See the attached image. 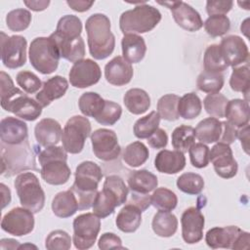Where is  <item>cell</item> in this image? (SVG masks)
Here are the masks:
<instances>
[{
	"mask_svg": "<svg viewBox=\"0 0 250 250\" xmlns=\"http://www.w3.org/2000/svg\"><path fill=\"white\" fill-rule=\"evenodd\" d=\"M110 26L109 19L104 14H93L86 20L89 52L95 60H104L114 51L115 37Z\"/></svg>",
	"mask_w": 250,
	"mask_h": 250,
	"instance_id": "6da1fadb",
	"label": "cell"
},
{
	"mask_svg": "<svg viewBox=\"0 0 250 250\" xmlns=\"http://www.w3.org/2000/svg\"><path fill=\"white\" fill-rule=\"evenodd\" d=\"M75 180L70 188L76 196L78 210H88L93 206L99 184L103 178L101 167L93 161H83L76 167Z\"/></svg>",
	"mask_w": 250,
	"mask_h": 250,
	"instance_id": "7a4b0ae2",
	"label": "cell"
},
{
	"mask_svg": "<svg viewBox=\"0 0 250 250\" xmlns=\"http://www.w3.org/2000/svg\"><path fill=\"white\" fill-rule=\"evenodd\" d=\"M38 159L41 166V177L47 184L61 186L69 180L71 172L66 163L67 152L62 146L46 147L39 152Z\"/></svg>",
	"mask_w": 250,
	"mask_h": 250,
	"instance_id": "3957f363",
	"label": "cell"
},
{
	"mask_svg": "<svg viewBox=\"0 0 250 250\" xmlns=\"http://www.w3.org/2000/svg\"><path fill=\"white\" fill-rule=\"evenodd\" d=\"M161 18L158 9L146 3H142L121 14L119 27L124 35L146 33L152 30L159 23Z\"/></svg>",
	"mask_w": 250,
	"mask_h": 250,
	"instance_id": "277c9868",
	"label": "cell"
},
{
	"mask_svg": "<svg viewBox=\"0 0 250 250\" xmlns=\"http://www.w3.org/2000/svg\"><path fill=\"white\" fill-rule=\"evenodd\" d=\"M1 174L6 177L14 176L24 170H37L35 155L27 140L20 145L1 143Z\"/></svg>",
	"mask_w": 250,
	"mask_h": 250,
	"instance_id": "5b68a950",
	"label": "cell"
},
{
	"mask_svg": "<svg viewBox=\"0 0 250 250\" xmlns=\"http://www.w3.org/2000/svg\"><path fill=\"white\" fill-rule=\"evenodd\" d=\"M28 56L31 65L42 74L57 70L61 55L54 40L49 37H36L29 46Z\"/></svg>",
	"mask_w": 250,
	"mask_h": 250,
	"instance_id": "8992f818",
	"label": "cell"
},
{
	"mask_svg": "<svg viewBox=\"0 0 250 250\" xmlns=\"http://www.w3.org/2000/svg\"><path fill=\"white\" fill-rule=\"evenodd\" d=\"M20 203L33 213H39L45 205V192L37 176L31 172H23L17 176L15 182Z\"/></svg>",
	"mask_w": 250,
	"mask_h": 250,
	"instance_id": "52a82bcc",
	"label": "cell"
},
{
	"mask_svg": "<svg viewBox=\"0 0 250 250\" xmlns=\"http://www.w3.org/2000/svg\"><path fill=\"white\" fill-rule=\"evenodd\" d=\"M205 241L212 249H248L250 233L236 226L215 227L208 229L205 234Z\"/></svg>",
	"mask_w": 250,
	"mask_h": 250,
	"instance_id": "ba28073f",
	"label": "cell"
},
{
	"mask_svg": "<svg viewBox=\"0 0 250 250\" xmlns=\"http://www.w3.org/2000/svg\"><path fill=\"white\" fill-rule=\"evenodd\" d=\"M91 123L86 116L74 115L65 123L62 134V147L71 154L80 153L85 145L86 139L91 134Z\"/></svg>",
	"mask_w": 250,
	"mask_h": 250,
	"instance_id": "9c48e42d",
	"label": "cell"
},
{
	"mask_svg": "<svg viewBox=\"0 0 250 250\" xmlns=\"http://www.w3.org/2000/svg\"><path fill=\"white\" fill-rule=\"evenodd\" d=\"M101 229V220L94 213L78 215L73 220V244L79 250L91 248Z\"/></svg>",
	"mask_w": 250,
	"mask_h": 250,
	"instance_id": "30bf717a",
	"label": "cell"
},
{
	"mask_svg": "<svg viewBox=\"0 0 250 250\" xmlns=\"http://www.w3.org/2000/svg\"><path fill=\"white\" fill-rule=\"evenodd\" d=\"M27 41L21 35L8 36L1 32V61L3 64L16 69L26 62Z\"/></svg>",
	"mask_w": 250,
	"mask_h": 250,
	"instance_id": "8fae6325",
	"label": "cell"
},
{
	"mask_svg": "<svg viewBox=\"0 0 250 250\" xmlns=\"http://www.w3.org/2000/svg\"><path fill=\"white\" fill-rule=\"evenodd\" d=\"M90 137L93 152L100 160L112 161L120 155L121 147L113 130L101 128L91 133Z\"/></svg>",
	"mask_w": 250,
	"mask_h": 250,
	"instance_id": "7c38bea8",
	"label": "cell"
},
{
	"mask_svg": "<svg viewBox=\"0 0 250 250\" xmlns=\"http://www.w3.org/2000/svg\"><path fill=\"white\" fill-rule=\"evenodd\" d=\"M33 214L24 207H15L4 215L1 221V229L15 236L26 235L34 229Z\"/></svg>",
	"mask_w": 250,
	"mask_h": 250,
	"instance_id": "4fadbf2b",
	"label": "cell"
},
{
	"mask_svg": "<svg viewBox=\"0 0 250 250\" xmlns=\"http://www.w3.org/2000/svg\"><path fill=\"white\" fill-rule=\"evenodd\" d=\"M157 3L171 10L174 21L183 29L194 32L203 26V21L200 14L188 3L184 1H167Z\"/></svg>",
	"mask_w": 250,
	"mask_h": 250,
	"instance_id": "5bb4252c",
	"label": "cell"
},
{
	"mask_svg": "<svg viewBox=\"0 0 250 250\" xmlns=\"http://www.w3.org/2000/svg\"><path fill=\"white\" fill-rule=\"evenodd\" d=\"M101 77L102 70L100 65L91 59H85L74 62L68 73L71 86L80 89L97 84Z\"/></svg>",
	"mask_w": 250,
	"mask_h": 250,
	"instance_id": "9a60e30c",
	"label": "cell"
},
{
	"mask_svg": "<svg viewBox=\"0 0 250 250\" xmlns=\"http://www.w3.org/2000/svg\"><path fill=\"white\" fill-rule=\"evenodd\" d=\"M209 159L219 177L223 179H230L236 175L238 165L233 157L229 145L218 142L212 146Z\"/></svg>",
	"mask_w": 250,
	"mask_h": 250,
	"instance_id": "2e32d148",
	"label": "cell"
},
{
	"mask_svg": "<svg viewBox=\"0 0 250 250\" xmlns=\"http://www.w3.org/2000/svg\"><path fill=\"white\" fill-rule=\"evenodd\" d=\"M182 237L188 244H194L203 238L205 219L201 211L196 207H189L184 211L181 217Z\"/></svg>",
	"mask_w": 250,
	"mask_h": 250,
	"instance_id": "e0dca14e",
	"label": "cell"
},
{
	"mask_svg": "<svg viewBox=\"0 0 250 250\" xmlns=\"http://www.w3.org/2000/svg\"><path fill=\"white\" fill-rule=\"evenodd\" d=\"M223 58L229 66L235 67L248 62L249 50L245 41L237 35H229L221 40L219 45Z\"/></svg>",
	"mask_w": 250,
	"mask_h": 250,
	"instance_id": "ac0fdd59",
	"label": "cell"
},
{
	"mask_svg": "<svg viewBox=\"0 0 250 250\" xmlns=\"http://www.w3.org/2000/svg\"><path fill=\"white\" fill-rule=\"evenodd\" d=\"M2 108L14 113L23 120L34 121L41 115L43 107L36 100L28 97L27 94L22 92L12 99Z\"/></svg>",
	"mask_w": 250,
	"mask_h": 250,
	"instance_id": "d6986e66",
	"label": "cell"
},
{
	"mask_svg": "<svg viewBox=\"0 0 250 250\" xmlns=\"http://www.w3.org/2000/svg\"><path fill=\"white\" fill-rule=\"evenodd\" d=\"M27 125L21 119L7 116L0 122L1 143L6 145H20L27 140Z\"/></svg>",
	"mask_w": 250,
	"mask_h": 250,
	"instance_id": "ffe728a7",
	"label": "cell"
},
{
	"mask_svg": "<svg viewBox=\"0 0 250 250\" xmlns=\"http://www.w3.org/2000/svg\"><path fill=\"white\" fill-rule=\"evenodd\" d=\"M134 75L131 63L127 62L123 57L117 56L109 61L104 66V76L106 81L114 86H124L128 84Z\"/></svg>",
	"mask_w": 250,
	"mask_h": 250,
	"instance_id": "44dd1931",
	"label": "cell"
},
{
	"mask_svg": "<svg viewBox=\"0 0 250 250\" xmlns=\"http://www.w3.org/2000/svg\"><path fill=\"white\" fill-rule=\"evenodd\" d=\"M68 89L67 80L60 75H55L47 79L42 89L36 94L35 100L41 104L42 107L48 106L54 100L63 97Z\"/></svg>",
	"mask_w": 250,
	"mask_h": 250,
	"instance_id": "7402d4cb",
	"label": "cell"
},
{
	"mask_svg": "<svg viewBox=\"0 0 250 250\" xmlns=\"http://www.w3.org/2000/svg\"><path fill=\"white\" fill-rule=\"evenodd\" d=\"M62 134L61 124L53 118L41 119L34 128L35 139L38 145L44 147L57 146L62 139Z\"/></svg>",
	"mask_w": 250,
	"mask_h": 250,
	"instance_id": "603a6c76",
	"label": "cell"
},
{
	"mask_svg": "<svg viewBox=\"0 0 250 250\" xmlns=\"http://www.w3.org/2000/svg\"><path fill=\"white\" fill-rule=\"evenodd\" d=\"M186 166V157L182 151L162 149L154 158V167L160 173L172 175L182 171Z\"/></svg>",
	"mask_w": 250,
	"mask_h": 250,
	"instance_id": "cb8c5ba5",
	"label": "cell"
},
{
	"mask_svg": "<svg viewBox=\"0 0 250 250\" xmlns=\"http://www.w3.org/2000/svg\"><path fill=\"white\" fill-rule=\"evenodd\" d=\"M50 37L56 43L61 58L73 63L83 60L85 56V43L81 36L75 39H63L58 37L53 32Z\"/></svg>",
	"mask_w": 250,
	"mask_h": 250,
	"instance_id": "d4e9b609",
	"label": "cell"
},
{
	"mask_svg": "<svg viewBox=\"0 0 250 250\" xmlns=\"http://www.w3.org/2000/svg\"><path fill=\"white\" fill-rule=\"evenodd\" d=\"M123 59L129 63L140 62L146 53L145 39L138 34H125L121 40Z\"/></svg>",
	"mask_w": 250,
	"mask_h": 250,
	"instance_id": "484cf974",
	"label": "cell"
},
{
	"mask_svg": "<svg viewBox=\"0 0 250 250\" xmlns=\"http://www.w3.org/2000/svg\"><path fill=\"white\" fill-rule=\"evenodd\" d=\"M128 187L133 192L146 194L157 188V177L148 170H135L131 171L128 179Z\"/></svg>",
	"mask_w": 250,
	"mask_h": 250,
	"instance_id": "4316f807",
	"label": "cell"
},
{
	"mask_svg": "<svg viewBox=\"0 0 250 250\" xmlns=\"http://www.w3.org/2000/svg\"><path fill=\"white\" fill-rule=\"evenodd\" d=\"M142 223V210L132 203H128L118 212L115 224L119 230L125 233L135 232Z\"/></svg>",
	"mask_w": 250,
	"mask_h": 250,
	"instance_id": "83f0119b",
	"label": "cell"
},
{
	"mask_svg": "<svg viewBox=\"0 0 250 250\" xmlns=\"http://www.w3.org/2000/svg\"><path fill=\"white\" fill-rule=\"evenodd\" d=\"M249 103L241 99H233L228 102L225 117L227 121L232 124L236 128H241L249 124L250 117Z\"/></svg>",
	"mask_w": 250,
	"mask_h": 250,
	"instance_id": "f1b7e54d",
	"label": "cell"
},
{
	"mask_svg": "<svg viewBox=\"0 0 250 250\" xmlns=\"http://www.w3.org/2000/svg\"><path fill=\"white\" fill-rule=\"evenodd\" d=\"M78 210V202L75 194L69 188L55 195L52 200V211L59 218H68Z\"/></svg>",
	"mask_w": 250,
	"mask_h": 250,
	"instance_id": "f546056e",
	"label": "cell"
},
{
	"mask_svg": "<svg viewBox=\"0 0 250 250\" xmlns=\"http://www.w3.org/2000/svg\"><path fill=\"white\" fill-rule=\"evenodd\" d=\"M194 134L195 138L203 144L219 142L222 134V121L216 117H207L196 125Z\"/></svg>",
	"mask_w": 250,
	"mask_h": 250,
	"instance_id": "4dcf8cb0",
	"label": "cell"
},
{
	"mask_svg": "<svg viewBox=\"0 0 250 250\" xmlns=\"http://www.w3.org/2000/svg\"><path fill=\"white\" fill-rule=\"evenodd\" d=\"M123 103L129 112L139 115L145 113L149 108L150 97L143 89L132 88L125 93Z\"/></svg>",
	"mask_w": 250,
	"mask_h": 250,
	"instance_id": "1f68e13d",
	"label": "cell"
},
{
	"mask_svg": "<svg viewBox=\"0 0 250 250\" xmlns=\"http://www.w3.org/2000/svg\"><path fill=\"white\" fill-rule=\"evenodd\" d=\"M152 230L160 237L173 236L178 229V219L169 211H158L151 222Z\"/></svg>",
	"mask_w": 250,
	"mask_h": 250,
	"instance_id": "d6a6232c",
	"label": "cell"
},
{
	"mask_svg": "<svg viewBox=\"0 0 250 250\" xmlns=\"http://www.w3.org/2000/svg\"><path fill=\"white\" fill-rule=\"evenodd\" d=\"M120 206L117 197L107 188H103L96 195L93 203V213L100 219H104L113 214L116 207Z\"/></svg>",
	"mask_w": 250,
	"mask_h": 250,
	"instance_id": "836d02e7",
	"label": "cell"
},
{
	"mask_svg": "<svg viewBox=\"0 0 250 250\" xmlns=\"http://www.w3.org/2000/svg\"><path fill=\"white\" fill-rule=\"evenodd\" d=\"M81 32V20L74 15H65L59 20L54 34L63 39H75L80 37Z\"/></svg>",
	"mask_w": 250,
	"mask_h": 250,
	"instance_id": "e575fe53",
	"label": "cell"
},
{
	"mask_svg": "<svg viewBox=\"0 0 250 250\" xmlns=\"http://www.w3.org/2000/svg\"><path fill=\"white\" fill-rule=\"evenodd\" d=\"M149 156L148 148L142 142H133L123 150L122 159L130 167H139L146 162Z\"/></svg>",
	"mask_w": 250,
	"mask_h": 250,
	"instance_id": "d590c367",
	"label": "cell"
},
{
	"mask_svg": "<svg viewBox=\"0 0 250 250\" xmlns=\"http://www.w3.org/2000/svg\"><path fill=\"white\" fill-rule=\"evenodd\" d=\"M105 100L98 93L86 92L78 100V106L82 114L86 117L96 118L104 108Z\"/></svg>",
	"mask_w": 250,
	"mask_h": 250,
	"instance_id": "8d00e7d4",
	"label": "cell"
},
{
	"mask_svg": "<svg viewBox=\"0 0 250 250\" xmlns=\"http://www.w3.org/2000/svg\"><path fill=\"white\" fill-rule=\"evenodd\" d=\"M201 101L195 93H187L180 98L178 103V113L182 118L194 119L201 113Z\"/></svg>",
	"mask_w": 250,
	"mask_h": 250,
	"instance_id": "74e56055",
	"label": "cell"
},
{
	"mask_svg": "<svg viewBox=\"0 0 250 250\" xmlns=\"http://www.w3.org/2000/svg\"><path fill=\"white\" fill-rule=\"evenodd\" d=\"M172 146L183 153L188 151L189 147L194 144L195 134L194 128L188 125H180L174 129L172 133Z\"/></svg>",
	"mask_w": 250,
	"mask_h": 250,
	"instance_id": "f35d334b",
	"label": "cell"
},
{
	"mask_svg": "<svg viewBox=\"0 0 250 250\" xmlns=\"http://www.w3.org/2000/svg\"><path fill=\"white\" fill-rule=\"evenodd\" d=\"M229 86L234 92L242 93L246 99L245 101L248 102L250 86V72L248 62L242 64L241 66L233 67L229 78Z\"/></svg>",
	"mask_w": 250,
	"mask_h": 250,
	"instance_id": "ab89813d",
	"label": "cell"
},
{
	"mask_svg": "<svg viewBox=\"0 0 250 250\" xmlns=\"http://www.w3.org/2000/svg\"><path fill=\"white\" fill-rule=\"evenodd\" d=\"M151 205L158 211H172L176 208L178 197L174 191L166 188H157L150 195Z\"/></svg>",
	"mask_w": 250,
	"mask_h": 250,
	"instance_id": "60d3db41",
	"label": "cell"
},
{
	"mask_svg": "<svg viewBox=\"0 0 250 250\" xmlns=\"http://www.w3.org/2000/svg\"><path fill=\"white\" fill-rule=\"evenodd\" d=\"M225 83V77L221 72L203 70L197 77V88L207 94L219 93Z\"/></svg>",
	"mask_w": 250,
	"mask_h": 250,
	"instance_id": "b9f144b4",
	"label": "cell"
},
{
	"mask_svg": "<svg viewBox=\"0 0 250 250\" xmlns=\"http://www.w3.org/2000/svg\"><path fill=\"white\" fill-rule=\"evenodd\" d=\"M160 116L157 111L153 110L147 115L139 118L133 127L134 135L138 139H147L152 133H154L159 126Z\"/></svg>",
	"mask_w": 250,
	"mask_h": 250,
	"instance_id": "7bdbcfd3",
	"label": "cell"
},
{
	"mask_svg": "<svg viewBox=\"0 0 250 250\" xmlns=\"http://www.w3.org/2000/svg\"><path fill=\"white\" fill-rule=\"evenodd\" d=\"M203 65L204 70L211 72H222L229 67L218 44H212L206 48L203 57Z\"/></svg>",
	"mask_w": 250,
	"mask_h": 250,
	"instance_id": "ee69618b",
	"label": "cell"
},
{
	"mask_svg": "<svg viewBox=\"0 0 250 250\" xmlns=\"http://www.w3.org/2000/svg\"><path fill=\"white\" fill-rule=\"evenodd\" d=\"M180 97L175 94H167L162 96L157 102V113L160 118L167 121H175L179 119L178 103Z\"/></svg>",
	"mask_w": 250,
	"mask_h": 250,
	"instance_id": "f6af8a7d",
	"label": "cell"
},
{
	"mask_svg": "<svg viewBox=\"0 0 250 250\" xmlns=\"http://www.w3.org/2000/svg\"><path fill=\"white\" fill-rule=\"evenodd\" d=\"M177 188L187 194L196 195L203 190L204 180L199 174L184 173L177 179Z\"/></svg>",
	"mask_w": 250,
	"mask_h": 250,
	"instance_id": "bcb514c9",
	"label": "cell"
},
{
	"mask_svg": "<svg viewBox=\"0 0 250 250\" xmlns=\"http://www.w3.org/2000/svg\"><path fill=\"white\" fill-rule=\"evenodd\" d=\"M205 31L211 37L225 35L230 28V21L226 15H213L203 22Z\"/></svg>",
	"mask_w": 250,
	"mask_h": 250,
	"instance_id": "7dc6e473",
	"label": "cell"
},
{
	"mask_svg": "<svg viewBox=\"0 0 250 250\" xmlns=\"http://www.w3.org/2000/svg\"><path fill=\"white\" fill-rule=\"evenodd\" d=\"M31 22V14L26 9L10 11L6 16V24L12 31H23Z\"/></svg>",
	"mask_w": 250,
	"mask_h": 250,
	"instance_id": "c3c4849f",
	"label": "cell"
},
{
	"mask_svg": "<svg viewBox=\"0 0 250 250\" xmlns=\"http://www.w3.org/2000/svg\"><path fill=\"white\" fill-rule=\"evenodd\" d=\"M228 99L221 93L208 94L203 100V105L206 112L212 117H225V110Z\"/></svg>",
	"mask_w": 250,
	"mask_h": 250,
	"instance_id": "681fc988",
	"label": "cell"
},
{
	"mask_svg": "<svg viewBox=\"0 0 250 250\" xmlns=\"http://www.w3.org/2000/svg\"><path fill=\"white\" fill-rule=\"evenodd\" d=\"M122 115V107L119 104L112 101L105 100L104 105L101 113L95 118V120L105 126L114 125Z\"/></svg>",
	"mask_w": 250,
	"mask_h": 250,
	"instance_id": "f907efd6",
	"label": "cell"
},
{
	"mask_svg": "<svg viewBox=\"0 0 250 250\" xmlns=\"http://www.w3.org/2000/svg\"><path fill=\"white\" fill-rule=\"evenodd\" d=\"M45 247L48 250H68L71 247V237L65 230H53L46 237Z\"/></svg>",
	"mask_w": 250,
	"mask_h": 250,
	"instance_id": "816d5d0a",
	"label": "cell"
},
{
	"mask_svg": "<svg viewBox=\"0 0 250 250\" xmlns=\"http://www.w3.org/2000/svg\"><path fill=\"white\" fill-rule=\"evenodd\" d=\"M190 163L193 167L201 169L205 168L209 164L210 149L203 143H194L188 149Z\"/></svg>",
	"mask_w": 250,
	"mask_h": 250,
	"instance_id": "f5cc1de1",
	"label": "cell"
},
{
	"mask_svg": "<svg viewBox=\"0 0 250 250\" xmlns=\"http://www.w3.org/2000/svg\"><path fill=\"white\" fill-rule=\"evenodd\" d=\"M103 188H107L109 191H111L117 197L120 205H122L127 201L129 190L123 179L120 178L119 176L117 175L107 176L104 182Z\"/></svg>",
	"mask_w": 250,
	"mask_h": 250,
	"instance_id": "db71d44e",
	"label": "cell"
},
{
	"mask_svg": "<svg viewBox=\"0 0 250 250\" xmlns=\"http://www.w3.org/2000/svg\"><path fill=\"white\" fill-rule=\"evenodd\" d=\"M16 81L18 85L27 94H34L40 88H42V82L39 77L31 71L21 70L18 72L16 76Z\"/></svg>",
	"mask_w": 250,
	"mask_h": 250,
	"instance_id": "11a10c76",
	"label": "cell"
},
{
	"mask_svg": "<svg viewBox=\"0 0 250 250\" xmlns=\"http://www.w3.org/2000/svg\"><path fill=\"white\" fill-rule=\"evenodd\" d=\"M0 102L1 106L3 107L16 96L21 94L22 91L14 85L11 76L4 71H1L0 73Z\"/></svg>",
	"mask_w": 250,
	"mask_h": 250,
	"instance_id": "9f6ffc18",
	"label": "cell"
},
{
	"mask_svg": "<svg viewBox=\"0 0 250 250\" xmlns=\"http://www.w3.org/2000/svg\"><path fill=\"white\" fill-rule=\"evenodd\" d=\"M233 6V2L229 0H209L206 2V12L209 16L226 15Z\"/></svg>",
	"mask_w": 250,
	"mask_h": 250,
	"instance_id": "6f0895ef",
	"label": "cell"
},
{
	"mask_svg": "<svg viewBox=\"0 0 250 250\" xmlns=\"http://www.w3.org/2000/svg\"><path fill=\"white\" fill-rule=\"evenodd\" d=\"M98 246L102 250L108 249H124L121 238L113 232H104L99 239Z\"/></svg>",
	"mask_w": 250,
	"mask_h": 250,
	"instance_id": "680465c9",
	"label": "cell"
},
{
	"mask_svg": "<svg viewBox=\"0 0 250 250\" xmlns=\"http://www.w3.org/2000/svg\"><path fill=\"white\" fill-rule=\"evenodd\" d=\"M147 144L152 147V148H164L166 147L168 144V136L165 130L158 128L154 133H152L148 138H147Z\"/></svg>",
	"mask_w": 250,
	"mask_h": 250,
	"instance_id": "91938a15",
	"label": "cell"
},
{
	"mask_svg": "<svg viewBox=\"0 0 250 250\" xmlns=\"http://www.w3.org/2000/svg\"><path fill=\"white\" fill-rule=\"evenodd\" d=\"M237 139V128L228 121H222V134L220 143L230 145Z\"/></svg>",
	"mask_w": 250,
	"mask_h": 250,
	"instance_id": "94428289",
	"label": "cell"
},
{
	"mask_svg": "<svg viewBox=\"0 0 250 250\" xmlns=\"http://www.w3.org/2000/svg\"><path fill=\"white\" fill-rule=\"evenodd\" d=\"M128 203H132V204L136 205L137 207H139L142 210V212H144L151 204L150 203V195L148 193L142 194V193H137V192L131 191V195L128 200Z\"/></svg>",
	"mask_w": 250,
	"mask_h": 250,
	"instance_id": "6125c7cd",
	"label": "cell"
},
{
	"mask_svg": "<svg viewBox=\"0 0 250 250\" xmlns=\"http://www.w3.org/2000/svg\"><path fill=\"white\" fill-rule=\"evenodd\" d=\"M66 4L76 12L88 11L94 4V1H84V0H67Z\"/></svg>",
	"mask_w": 250,
	"mask_h": 250,
	"instance_id": "be15d7a7",
	"label": "cell"
},
{
	"mask_svg": "<svg viewBox=\"0 0 250 250\" xmlns=\"http://www.w3.org/2000/svg\"><path fill=\"white\" fill-rule=\"evenodd\" d=\"M237 138L240 140L242 148L248 154L249 153V124L237 130Z\"/></svg>",
	"mask_w": 250,
	"mask_h": 250,
	"instance_id": "e7e4bbea",
	"label": "cell"
},
{
	"mask_svg": "<svg viewBox=\"0 0 250 250\" xmlns=\"http://www.w3.org/2000/svg\"><path fill=\"white\" fill-rule=\"evenodd\" d=\"M24 5L29 8L30 10L34 11V12H40V11H44L49 5H50V1H23Z\"/></svg>",
	"mask_w": 250,
	"mask_h": 250,
	"instance_id": "03108f58",
	"label": "cell"
},
{
	"mask_svg": "<svg viewBox=\"0 0 250 250\" xmlns=\"http://www.w3.org/2000/svg\"><path fill=\"white\" fill-rule=\"evenodd\" d=\"M0 187H1V192L3 194V196H2V208H5L11 202V190L3 183L0 184Z\"/></svg>",
	"mask_w": 250,
	"mask_h": 250,
	"instance_id": "003e7915",
	"label": "cell"
}]
</instances>
